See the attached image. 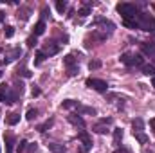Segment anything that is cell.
Masks as SVG:
<instances>
[{"label": "cell", "mask_w": 155, "mask_h": 153, "mask_svg": "<svg viewBox=\"0 0 155 153\" xmlns=\"http://www.w3.org/2000/svg\"><path fill=\"white\" fill-rule=\"evenodd\" d=\"M31 7H25V5H20V11H18V20H27L31 16Z\"/></svg>", "instance_id": "cell-13"}, {"label": "cell", "mask_w": 155, "mask_h": 153, "mask_svg": "<svg viewBox=\"0 0 155 153\" xmlns=\"http://www.w3.org/2000/svg\"><path fill=\"white\" fill-rule=\"evenodd\" d=\"M47 148H49V151H52V153H67V148L63 144H58V142H49Z\"/></svg>", "instance_id": "cell-11"}, {"label": "cell", "mask_w": 155, "mask_h": 153, "mask_svg": "<svg viewBox=\"0 0 155 153\" xmlns=\"http://www.w3.org/2000/svg\"><path fill=\"white\" fill-rule=\"evenodd\" d=\"M132 61H134L135 67H143L144 65V58L141 54H132Z\"/></svg>", "instance_id": "cell-21"}, {"label": "cell", "mask_w": 155, "mask_h": 153, "mask_svg": "<svg viewBox=\"0 0 155 153\" xmlns=\"http://www.w3.org/2000/svg\"><path fill=\"white\" fill-rule=\"evenodd\" d=\"M117 13L123 16V22H126V20H134V18L139 15V9H137V5H135V4L123 2V4H119V5H117Z\"/></svg>", "instance_id": "cell-1"}, {"label": "cell", "mask_w": 155, "mask_h": 153, "mask_svg": "<svg viewBox=\"0 0 155 153\" xmlns=\"http://www.w3.org/2000/svg\"><path fill=\"white\" fill-rule=\"evenodd\" d=\"M43 33H45V22H43V20H40L38 24L35 25L33 34H35V36H40V34H43Z\"/></svg>", "instance_id": "cell-18"}, {"label": "cell", "mask_w": 155, "mask_h": 153, "mask_svg": "<svg viewBox=\"0 0 155 153\" xmlns=\"http://www.w3.org/2000/svg\"><path fill=\"white\" fill-rule=\"evenodd\" d=\"M2 63H4V60H0V65H2Z\"/></svg>", "instance_id": "cell-42"}, {"label": "cell", "mask_w": 155, "mask_h": 153, "mask_svg": "<svg viewBox=\"0 0 155 153\" xmlns=\"http://www.w3.org/2000/svg\"><path fill=\"white\" fill-rule=\"evenodd\" d=\"M45 58H47V56H45V52H43V50H38V52H36V60H35V65H41Z\"/></svg>", "instance_id": "cell-28"}, {"label": "cell", "mask_w": 155, "mask_h": 153, "mask_svg": "<svg viewBox=\"0 0 155 153\" xmlns=\"http://www.w3.org/2000/svg\"><path fill=\"white\" fill-rule=\"evenodd\" d=\"M99 67H101V61H99V60H92V61L88 63V69H90V70H94V69H99Z\"/></svg>", "instance_id": "cell-33"}, {"label": "cell", "mask_w": 155, "mask_h": 153, "mask_svg": "<svg viewBox=\"0 0 155 153\" xmlns=\"http://www.w3.org/2000/svg\"><path fill=\"white\" fill-rule=\"evenodd\" d=\"M141 70H143V74H146V76H155V67L153 65H148V63H144L143 67H141Z\"/></svg>", "instance_id": "cell-19"}, {"label": "cell", "mask_w": 155, "mask_h": 153, "mask_svg": "<svg viewBox=\"0 0 155 153\" xmlns=\"http://www.w3.org/2000/svg\"><path fill=\"white\" fill-rule=\"evenodd\" d=\"M121 141H123V130L116 128L114 130V144H116L117 148H121Z\"/></svg>", "instance_id": "cell-17"}, {"label": "cell", "mask_w": 155, "mask_h": 153, "mask_svg": "<svg viewBox=\"0 0 155 153\" xmlns=\"http://www.w3.org/2000/svg\"><path fill=\"white\" fill-rule=\"evenodd\" d=\"M4 16H5V13H4V11H0V22L4 20Z\"/></svg>", "instance_id": "cell-40"}, {"label": "cell", "mask_w": 155, "mask_h": 153, "mask_svg": "<svg viewBox=\"0 0 155 153\" xmlns=\"http://www.w3.org/2000/svg\"><path fill=\"white\" fill-rule=\"evenodd\" d=\"M150 126H152V130L155 132V119H152V121H150Z\"/></svg>", "instance_id": "cell-39"}, {"label": "cell", "mask_w": 155, "mask_h": 153, "mask_svg": "<svg viewBox=\"0 0 155 153\" xmlns=\"http://www.w3.org/2000/svg\"><path fill=\"white\" fill-rule=\"evenodd\" d=\"M33 96H40V88H33Z\"/></svg>", "instance_id": "cell-38"}, {"label": "cell", "mask_w": 155, "mask_h": 153, "mask_svg": "<svg viewBox=\"0 0 155 153\" xmlns=\"http://www.w3.org/2000/svg\"><path fill=\"white\" fill-rule=\"evenodd\" d=\"M121 61H123L126 67H132V65H134V61H132V54H123V56H121Z\"/></svg>", "instance_id": "cell-26"}, {"label": "cell", "mask_w": 155, "mask_h": 153, "mask_svg": "<svg viewBox=\"0 0 155 153\" xmlns=\"http://www.w3.org/2000/svg\"><path fill=\"white\" fill-rule=\"evenodd\" d=\"M90 36H92V40H97V41H105V40H107V33H97V31H94Z\"/></svg>", "instance_id": "cell-23"}, {"label": "cell", "mask_w": 155, "mask_h": 153, "mask_svg": "<svg viewBox=\"0 0 155 153\" xmlns=\"http://www.w3.org/2000/svg\"><path fill=\"white\" fill-rule=\"evenodd\" d=\"M27 146H29V142H27L25 139H22V141L18 142V146H16V151H18V153H24L25 150H27Z\"/></svg>", "instance_id": "cell-24"}, {"label": "cell", "mask_w": 155, "mask_h": 153, "mask_svg": "<svg viewBox=\"0 0 155 153\" xmlns=\"http://www.w3.org/2000/svg\"><path fill=\"white\" fill-rule=\"evenodd\" d=\"M18 121H20V114L13 112V114H9V115H7V124H9V126H15V124H16Z\"/></svg>", "instance_id": "cell-20"}, {"label": "cell", "mask_w": 155, "mask_h": 153, "mask_svg": "<svg viewBox=\"0 0 155 153\" xmlns=\"http://www.w3.org/2000/svg\"><path fill=\"white\" fill-rule=\"evenodd\" d=\"M134 135H135V139H137L141 144H148V141H150V139H148V135H144L143 132H141V133H134Z\"/></svg>", "instance_id": "cell-27"}, {"label": "cell", "mask_w": 155, "mask_h": 153, "mask_svg": "<svg viewBox=\"0 0 155 153\" xmlns=\"http://www.w3.org/2000/svg\"><path fill=\"white\" fill-rule=\"evenodd\" d=\"M152 85H153V86H155V76H153V79H152Z\"/></svg>", "instance_id": "cell-41"}, {"label": "cell", "mask_w": 155, "mask_h": 153, "mask_svg": "<svg viewBox=\"0 0 155 153\" xmlns=\"http://www.w3.org/2000/svg\"><path fill=\"white\" fill-rule=\"evenodd\" d=\"M4 34H5V38H11V36L15 34V27H11V25H5V29H4Z\"/></svg>", "instance_id": "cell-32"}, {"label": "cell", "mask_w": 155, "mask_h": 153, "mask_svg": "<svg viewBox=\"0 0 155 153\" xmlns=\"http://www.w3.org/2000/svg\"><path fill=\"white\" fill-rule=\"evenodd\" d=\"M76 110H78V115H87V114L88 115H96V110L90 108V106H81V105H79Z\"/></svg>", "instance_id": "cell-15"}, {"label": "cell", "mask_w": 155, "mask_h": 153, "mask_svg": "<svg viewBox=\"0 0 155 153\" xmlns=\"http://www.w3.org/2000/svg\"><path fill=\"white\" fill-rule=\"evenodd\" d=\"M85 83H87V86H90V88H94V90H97V92H107V90H108V83H107V81H103V79L88 77Z\"/></svg>", "instance_id": "cell-5"}, {"label": "cell", "mask_w": 155, "mask_h": 153, "mask_svg": "<svg viewBox=\"0 0 155 153\" xmlns=\"http://www.w3.org/2000/svg\"><path fill=\"white\" fill-rule=\"evenodd\" d=\"M0 77H2V72H0Z\"/></svg>", "instance_id": "cell-43"}, {"label": "cell", "mask_w": 155, "mask_h": 153, "mask_svg": "<svg viewBox=\"0 0 155 153\" xmlns=\"http://www.w3.org/2000/svg\"><path fill=\"white\" fill-rule=\"evenodd\" d=\"M20 54H22V50H20V47H16V49H13L9 54H5V58H4V63H11V61H15L16 58H20Z\"/></svg>", "instance_id": "cell-9"}, {"label": "cell", "mask_w": 155, "mask_h": 153, "mask_svg": "<svg viewBox=\"0 0 155 153\" xmlns=\"http://www.w3.org/2000/svg\"><path fill=\"white\" fill-rule=\"evenodd\" d=\"M78 139L81 141V146H79V153H88V150L92 148V139H90V135L85 132V130H81L79 133H78Z\"/></svg>", "instance_id": "cell-3"}, {"label": "cell", "mask_w": 155, "mask_h": 153, "mask_svg": "<svg viewBox=\"0 0 155 153\" xmlns=\"http://www.w3.org/2000/svg\"><path fill=\"white\" fill-rule=\"evenodd\" d=\"M56 9H58V13L63 15V11L67 9V2H65V0H58V2H56Z\"/></svg>", "instance_id": "cell-29"}, {"label": "cell", "mask_w": 155, "mask_h": 153, "mask_svg": "<svg viewBox=\"0 0 155 153\" xmlns=\"http://www.w3.org/2000/svg\"><path fill=\"white\" fill-rule=\"evenodd\" d=\"M153 61H155V56H153Z\"/></svg>", "instance_id": "cell-44"}, {"label": "cell", "mask_w": 155, "mask_h": 153, "mask_svg": "<svg viewBox=\"0 0 155 153\" xmlns=\"http://www.w3.org/2000/svg\"><path fill=\"white\" fill-rule=\"evenodd\" d=\"M27 45H29V47H35V45H36V36H35V34L27 38Z\"/></svg>", "instance_id": "cell-34"}, {"label": "cell", "mask_w": 155, "mask_h": 153, "mask_svg": "<svg viewBox=\"0 0 155 153\" xmlns=\"http://www.w3.org/2000/svg\"><path fill=\"white\" fill-rule=\"evenodd\" d=\"M27 148H29L27 153H38V144H36V142H35V144H29Z\"/></svg>", "instance_id": "cell-35"}, {"label": "cell", "mask_w": 155, "mask_h": 153, "mask_svg": "<svg viewBox=\"0 0 155 153\" xmlns=\"http://www.w3.org/2000/svg\"><path fill=\"white\" fill-rule=\"evenodd\" d=\"M114 153H130V151H128L126 148H117V150H116Z\"/></svg>", "instance_id": "cell-37"}, {"label": "cell", "mask_w": 155, "mask_h": 153, "mask_svg": "<svg viewBox=\"0 0 155 153\" xmlns=\"http://www.w3.org/2000/svg\"><path fill=\"white\" fill-rule=\"evenodd\" d=\"M141 50H143L144 54H148L150 58H153L155 56V43H146V41H143V43H141Z\"/></svg>", "instance_id": "cell-10"}, {"label": "cell", "mask_w": 155, "mask_h": 153, "mask_svg": "<svg viewBox=\"0 0 155 153\" xmlns=\"http://www.w3.org/2000/svg\"><path fill=\"white\" fill-rule=\"evenodd\" d=\"M36 115H38V110L36 108H31V110H27V121H33V119H36Z\"/></svg>", "instance_id": "cell-31"}, {"label": "cell", "mask_w": 155, "mask_h": 153, "mask_svg": "<svg viewBox=\"0 0 155 153\" xmlns=\"http://www.w3.org/2000/svg\"><path fill=\"white\" fill-rule=\"evenodd\" d=\"M78 60H79V54H78V52L67 54V56L63 58V63H65L67 69H74V67H78Z\"/></svg>", "instance_id": "cell-8"}, {"label": "cell", "mask_w": 155, "mask_h": 153, "mask_svg": "<svg viewBox=\"0 0 155 153\" xmlns=\"http://www.w3.org/2000/svg\"><path fill=\"white\" fill-rule=\"evenodd\" d=\"M16 74H18V76H24V77H31V76H33V74H31V72H29V70H27L24 65L16 69Z\"/></svg>", "instance_id": "cell-25"}, {"label": "cell", "mask_w": 155, "mask_h": 153, "mask_svg": "<svg viewBox=\"0 0 155 153\" xmlns=\"http://www.w3.org/2000/svg\"><path fill=\"white\" fill-rule=\"evenodd\" d=\"M43 52H45V56H54V54L60 52V45L56 41H47L43 45Z\"/></svg>", "instance_id": "cell-7"}, {"label": "cell", "mask_w": 155, "mask_h": 153, "mask_svg": "<svg viewBox=\"0 0 155 153\" xmlns=\"http://www.w3.org/2000/svg\"><path fill=\"white\" fill-rule=\"evenodd\" d=\"M78 72H79L78 67H74V69H67V74H69V76H76Z\"/></svg>", "instance_id": "cell-36"}, {"label": "cell", "mask_w": 155, "mask_h": 153, "mask_svg": "<svg viewBox=\"0 0 155 153\" xmlns=\"http://www.w3.org/2000/svg\"><path fill=\"white\" fill-rule=\"evenodd\" d=\"M52 124H54V119H49V121H45L43 124H40V126H38V130L41 132V133H43V132H47V130H49V128H51Z\"/></svg>", "instance_id": "cell-22"}, {"label": "cell", "mask_w": 155, "mask_h": 153, "mask_svg": "<svg viewBox=\"0 0 155 153\" xmlns=\"http://www.w3.org/2000/svg\"><path fill=\"white\" fill-rule=\"evenodd\" d=\"M114 122V119L112 117H105V119H101L99 122H96L94 126H92V132L94 133H99V135H103V133H107L108 132V126Z\"/></svg>", "instance_id": "cell-4"}, {"label": "cell", "mask_w": 155, "mask_h": 153, "mask_svg": "<svg viewBox=\"0 0 155 153\" xmlns=\"http://www.w3.org/2000/svg\"><path fill=\"white\" fill-rule=\"evenodd\" d=\"M69 122H72V124H76V126H79V128H85V121H83V117L78 114H71L69 117Z\"/></svg>", "instance_id": "cell-12"}, {"label": "cell", "mask_w": 155, "mask_h": 153, "mask_svg": "<svg viewBox=\"0 0 155 153\" xmlns=\"http://www.w3.org/2000/svg\"><path fill=\"white\" fill-rule=\"evenodd\" d=\"M78 15H79V16H88V15H90V5H83V7L78 11Z\"/></svg>", "instance_id": "cell-30"}, {"label": "cell", "mask_w": 155, "mask_h": 153, "mask_svg": "<svg viewBox=\"0 0 155 153\" xmlns=\"http://www.w3.org/2000/svg\"><path fill=\"white\" fill-rule=\"evenodd\" d=\"M132 128H134V133H141V132H143V128H144V121H143L141 117L134 119V122H132Z\"/></svg>", "instance_id": "cell-14"}, {"label": "cell", "mask_w": 155, "mask_h": 153, "mask_svg": "<svg viewBox=\"0 0 155 153\" xmlns=\"http://www.w3.org/2000/svg\"><path fill=\"white\" fill-rule=\"evenodd\" d=\"M78 106H79V101H76V99H67V101L61 103V108H65V110H69V108H78Z\"/></svg>", "instance_id": "cell-16"}, {"label": "cell", "mask_w": 155, "mask_h": 153, "mask_svg": "<svg viewBox=\"0 0 155 153\" xmlns=\"http://www.w3.org/2000/svg\"><path fill=\"white\" fill-rule=\"evenodd\" d=\"M94 24H96L97 27H101V29H103L105 33H107V31H108V33H112V31L116 29V25H114V24H112L110 20H107V18H103V16H97Z\"/></svg>", "instance_id": "cell-6"}, {"label": "cell", "mask_w": 155, "mask_h": 153, "mask_svg": "<svg viewBox=\"0 0 155 153\" xmlns=\"http://www.w3.org/2000/svg\"><path fill=\"white\" fill-rule=\"evenodd\" d=\"M16 99H18V92H16V90L9 88V86H5V85H0V101H2V103L13 105V103H16Z\"/></svg>", "instance_id": "cell-2"}]
</instances>
